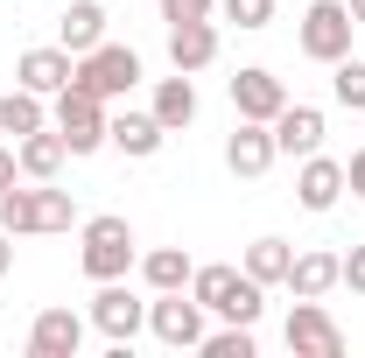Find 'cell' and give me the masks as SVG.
<instances>
[{"mask_svg":"<svg viewBox=\"0 0 365 358\" xmlns=\"http://www.w3.org/2000/svg\"><path fill=\"white\" fill-rule=\"evenodd\" d=\"M190 295H197L211 316H225V323H260V310H267V288H260L246 267H232V260L197 267L190 274Z\"/></svg>","mask_w":365,"mask_h":358,"instance_id":"6da1fadb","label":"cell"},{"mask_svg":"<svg viewBox=\"0 0 365 358\" xmlns=\"http://www.w3.org/2000/svg\"><path fill=\"white\" fill-rule=\"evenodd\" d=\"M134 225L120 218V211H98V218L78 225V267L91 274V281H127V267H134Z\"/></svg>","mask_w":365,"mask_h":358,"instance_id":"7a4b0ae2","label":"cell"},{"mask_svg":"<svg viewBox=\"0 0 365 358\" xmlns=\"http://www.w3.org/2000/svg\"><path fill=\"white\" fill-rule=\"evenodd\" d=\"M106 120H113V113H106V98H98V91H85L78 78L56 91V106H49V127L63 134V148H71V155H98V148H106Z\"/></svg>","mask_w":365,"mask_h":358,"instance_id":"3957f363","label":"cell"},{"mask_svg":"<svg viewBox=\"0 0 365 358\" xmlns=\"http://www.w3.org/2000/svg\"><path fill=\"white\" fill-rule=\"evenodd\" d=\"M351 36H359V21H351L344 0H309L302 21H295V43H302L309 63H337V56H351Z\"/></svg>","mask_w":365,"mask_h":358,"instance_id":"277c9868","label":"cell"},{"mask_svg":"<svg viewBox=\"0 0 365 358\" xmlns=\"http://www.w3.org/2000/svg\"><path fill=\"white\" fill-rule=\"evenodd\" d=\"M85 323L98 330V337H113V352H127L140 330H148V302H140L127 281H98V295H91Z\"/></svg>","mask_w":365,"mask_h":358,"instance_id":"5b68a950","label":"cell"},{"mask_svg":"<svg viewBox=\"0 0 365 358\" xmlns=\"http://www.w3.org/2000/svg\"><path fill=\"white\" fill-rule=\"evenodd\" d=\"M148 330H155V344H169V352H197V344H204V302H197L190 288H169V295L148 302Z\"/></svg>","mask_w":365,"mask_h":358,"instance_id":"8992f818","label":"cell"},{"mask_svg":"<svg viewBox=\"0 0 365 358\" xmlns=\"http://www.w3.org/2000/svg\"><path fill=\"white\" fill-rule=\"evenodd\" d=\"M78 85L98 91V98L113 106V98H127V91L140 85V56H134L127 43H98V49H85V56H78Z\"/></svg>","mask_w":365,"mask_h":358,"instance_id":"52a82bcc","label":"cell"},{"mask_svg":"<svg viewBox=\"0 0 365 358\" xmlns=\"http://www.w3.org/2000/svg\"><path fill=\"white\" fill-rule=\"evenodd\" d=\"M288 352L295 358H344V330H337V316L309 302V295H295V310H288Z\"/></svg>","mask_w":365,"mask_h":358,"instance_id":"ba28073f","label":"cell"},{"mask_svg":"<svg viewBox=\"0 0 365 358\" xmlns=\"http://www.w3.org/2000/svg\"><path fill=\"white\" fill-rule=\"evenodd\" d=\"M274 162H281V148H274V127L267 120H239V127H232V140H225V169L232 176H267Z\"/></svg>","mask_w":365,"mask_h":358,"instance_id":"9c48e42d","label":"cell"},{"mask_svg":"<svg viewBox=\"0 0 365 358\" xmlns=\"http://www.w3.org/2000/svg\"><path fill=\"white\" fill-rule=\"evenodd\" d=\"M78 78V56L63 43H43V49H21V63H14V85L43 91V98H56V91Z\"/></svg>","mask_w":365,"mask_h":358,"instance_id":"30bf717a","label":"cell"},{"mask_svg":"<svg viewBox=\"0 0 365 358\" xmlns=\"http://www.w3.org/2000/svg\"><path fill=\"white\" fill-rule=\"evenodd\" d=\"M85 352V316L78 310H43L29 323V358H78Z\"/></svg>","mask_w":365,"mask_h":358,"instance_id":"8fae6325","label":"cell"},{"mask_svg":"<svg viewBox=\"0 0 365 358\" xmlns=\"http://www.w3.org/2000/svg\"><path fill=\"white\" fill-rule=\"evenodd\" d=\"M281 106H288V85H281L274 71L246 63V71L232 78V113H239V120H274Z\"/></svg>","mask_w":365,"mask_h":358,"instance_id":"7c38bea8","label":"cell"},{"mask_svg":"<svg viewBox=\"0 0 365 358\" xmlns=\"http://www.w3.org/2000/svg\"><path fill=\"white\" fill-rule=\"evenodd\" d=\"M169 63L190 71V78L211 71V63H218V21H211V14H204V21H169Z\"/></svg>","mask_w":365,"mask_h":358,"instance_id":"4fadbf2b","label":"cell"},{"mask_svg":"<svg viewBox=\"0 0 365 358\" xmlns=\"http://www.w3.org/2000/svg\"><path fill=\"white\" fill-rule=\"evenodd\" d=\"M337 197H344V162H330V155H302V176H295V204L302 211H337Z\"/></svg>","mask_w":365,"mask_h":358,"instance_id":"5bb4252c","label":"cell"},{"mask_svg":"<svg viewBox=\"0 0 365 358\" xmlns=\"http://www.w3.org/2000/svg\"><path fill=\"white\" fill-rule=\"evenodd\" d=\"M267 127H274V148H281V155H317L323 148V113L317 106H295V98H288Z\"/></svg>","mask_w":365,"mask_h":358,"instance_id":"9a60e30c","label":"cell"},{"mask_svg":"<svg viewBox=\"0 0 365 358\" xmlns=\"http://www.w3.org/2000/svg\"><path fill=\"white\" fill-rule=\"evenodd\" d=\"M106 140H113L120 155H134V162H148V155H162V140H169V127H162L155 113H113V120H106Z\"/></svg>","mask_w":365,"mask_h":358,"instance_id":"2e32d148","label":"cell"},{"mask_svg":"<svg viewBox=\"0 0 365 358\" xmlns=\"http://www.w3.org/2000/svg\"><path fill=\"white\" fill-rule=\"evenodd\" d=\"M14 162H21V176H29V183H56V169L71 162V148H63L56 127H36V134L14 140Z\"/></svg>","mask_w":365,"mask_h":358,"instance_id":"e0dca14e","label":"cell"},{"mask_svg":"<svg viewBox=\"0 0 365 358\" xmlns=\"http://www.w3.org/2000/svg\"><path fill=\"white\" fill-rule=\"evenodd\" d=\"M337 274H344V253H295V267H288V281H281V288H288V295H309V302H323V295H330V288H337Z\"/></svg>","mask_w":365,"mask_h":358,"instance_id":"ac0fdd59","label":"cell"},{"mask_svg":"<svg viewBox=\"0 0 365 358\" xmlns=\"http://www.w3.org/2000/svg\"><path fill=\"white\" fill-rule=\"evenodd\" d=\"M56 43L71 49V56L98 49V43H106V7H98V0H71V7L56 14Z\"/></svg>","mask_w":365,"mask_h":358,"instance_id":"d6986e66","label":"cell"},{"mask_svg":"<svg viewBox=\"0 0 365 358\" xmlns=\"http://www.w3.org/2000/svg\"><path fill=\"white\" fill-rule=\"evenodd\" d=\"M148 113H155L169 134H182V127L197 120V85H190V71H176V78H155V98H148Z\"/></svg>","mask_w":365,"mask_h":358,"instance_id":"ffe728a7","label":"cell"},{"mask_svg":"<svg viewBox=\"0 0 365 358\" xmlns=\"http://www.w3.org/2000/svg\"><path fill=\"white\" fill-rule=\"evenodd\" d=\"M239 267L253 274L260 288H281V281H288V267H295V246L267 232V239H253V246H246V260H239Z\"/></svg>","mask_w":365,"mask_h":358,"instance_id":"44dd1931","label":"cell"},{"mask_svg":"<svg viewBox=\"0 0 365 358\" xmlns=\"http://www.w3.org/2000/svg\"><path fill=\"white\" fill-rule=\"evenodd\" d=\"M190 274H197V260H190L182 246H155V253H140V281H148L155 295H169V288H190Z\"/></svg>","mask_w":365,"mask_h":358,"instance_id":"7402d4cb","label":"cell"},{"mask_svg":"<svg viewBox=\"0 0 365 358\" xmlns=\"http://www.w3.org/2000/svg\"><path fill=\"white\" fill-rule=\"evenodd\" d=\"M36 127H49V113H43V91L14 85L7 98H0V134H7V140H21V134H36Z\"/></svg>","mask_w":365,"mask_h":358,"instance_id":"603a6c76","label":"cell"},{"mask_svg":"<svg viewBox=\"0 0 365 358\" xmlns=\"http://www.w3.org/2000/svg\"><path fill=\"white\" fill-rule=\"evenodd\" d=\"M78 225V204H71V190H56V183H36V232H71Z\"/></svg>","mask_w":365,"mask_h":358,"instance_id":"cb8c5ba5","label":"cell"},{"mask_svg":"<svg viewBox=\"0 0 365 358\" xmlns=\"http://www.w3.org/2000/svg\"><path fill=\"white\" fill-rule=\"evenodd\" d=\"M0 232H14V239H29V232H36V183H29V176L0 197Z\"/></svg>","mask_w":365,"mask_h":358,"instance_id":"d4e9b609","label":"cell"},{"mask_svg":"<svg viewBox=\"0 0 365 358\" xmlns=\"http://www.w3.org/2000/svg\"><path fill=\"white\" fill-rule=\"evenodd\" d=\"M330 98H337L344 113H365V63L359 56H337V63H330Z\"/></svg>","mask_w":365,"mask_h":358,"instance_id":"484cf974","label":"cell"},{"mask_svg":"<svg viewBox=\"0 0 365 358\" xmlns=\"http://www.w3.org/2000/svg\"><path fill=\"white\" fill-rule=\"evenodd\" d=\"M197 352H204V358H253L260 344H253V323H225V330H204Z\"/></svg>","mask_w":365,"mask_h":358,"instance_id":"4316f807","label":"cell"},{"mask_svg":"<svg viewBox=\"0 0 365 358\" xmlns=\"http://www.w3.org/2000/svg\"><path fill=\"white\" fill-rule=\"evenodd\" d=\"M218 14H225L232 29H246V36H260L274 21V0H218Z\"/></svg>","mask_w":365,"mask_h":358,"instance_id":"83f0119b","label":"cell"},{"mask_svg":"<svg viewBox=\"0 0 365 358\" xmlns=\"http://www.w3.org/2000/svg\"><path fill=\"white\" fill-rule=\"evenodd\" d=\"M218 0H162V21H204Z\"/></svg>","mask_w":365,"mask_h":358,"instance_id":"f1b7e54d","label":"cell"},{"mask_svg":"<svg viewBox=\"0 0 365 358\" xmlns=\"http://www.w3.org/2000/svg\"><path fill=\"white\" fill-rule=\"evenodd\" d=\"M337 288L365 295V246H351V253H344V274H337Z\"/></svg>","mask_w":365,"mask_h":358,"instance_id":"f546056e","label":"cell"},{"mask_svg":"<svg viewBox=\"0 0 365 358\" xmlns=\"http://www.w3.org/2000/svg\"><path fill=\"white\" fill-rule=\"evenodd\" d=\"M344 190H351V197H365V148L344 162Z\"/></svg>","mask_w":365,"mask_h":358,"instance_id":"4dcf8cb0","label":"cell"},{"mask_svg":"<svg viewBox=\"0 0 365 358\" xmlns=\"http://www.w3.org/2000/svg\"><path fill=\"white\" fill-rule=\"evenodd\" d=\"M14 183H21V162H14V148H0V197H7Z\"/></svg>","mask_w":365,"mask_h":358,"instance_id":"1f68e13d","label":"cell"},{"mask_svg":"<svg viewBox=\"0 0 365 358\" xmlns=\"http://www.w3.org/2000/svg\"><path fill=\"white\" fill-rule=\"evenodd\" d=\"M14 267V232H0V274Z\"/></svg>","mask_w":365,"mask_h":358,"instance_id":"d6a6232c","label":"cell"},{"mask_svg":"<svg viewBox=\"0 0 365 358\" xmlns=\"http://www.w3.org/2000/svg\"><path fill=\"white\" fill-rule=\"evenodd\" d=\"M344 7H351V21H359V29H365V0H344Z\"/></svg>","mask_w":365,"mask_h":358,"instance_id":"836d02e7","label":"cell"}]
</instances>
